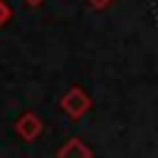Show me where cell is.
I'll return each instance as SVG.
<instances>
[{
	"label": "cell",
	"instance_id": "obj_5",
	"mask_svg": "<svg viewBox=\"0 0 158 158\" xmlns=\"http://www.w3.org/2000/svg\"><path fill=\"white\" fill-rule=\"evenodd\" d=\"M86 2H89L91 7H104V5H106V2H111V0H86Z\"/></svg>",
	"mask_w": 158,
	"mask_h": 158
},
{
	"label": "cell",
	"instance_id": "obj_3",
	"mask_svg": "<svg viewBox=\"0 0 158 158\" xmlns=\"http://www.w3.org/2000/svg\"><path fill=\"white\" fill-rule=\"evenodd\" d=\"M59 158H91V153L84 148V143L81 141H69L62 151H59Z\"/></svg>",
	"mask_w": 158,
	"mask_h": 158
},
{
	"label": "cell",
	"instance_id": "obj_1",
	"mask_svg": "<svg viewBox=\"0 0 158 158\" xmlns=\"http://www.w3.org/2000/svg\"><path fill=\"white\" fill-rule=\"evenodd\" d=\"M91 106V101H89V96L81 91V89H69L67 94H64V99H62V109L72 116V118H79L86 109Z\"/></svg>",
	"mask_w": 158,
	"mask_h": 158
},
{
	"label": "cell",
	"instance_id": "obj_2",
	"mask_svg": "<svg viewBox=\"0 0 158 158\" xmlns=\"http://www.w3.org/2000/svg\"><path fill=\"white\" fill-rule=\"evenodd\" d=\"M15 128H17V133H20L25 141H32V138L40 136L42 123H40V118H37L35 114H25V116H20V121H17Z\"/></svg>",
	"mask_w": 158,
	"mask_h": 158
},
{
	"label": "cell",
	"instance_id": "obj_4",
	"mask_svg": "<svg viewBox=\"0 0 158 158\" xmlns=\"http://www.w3.org/2000/svg\"><path fill=\"white\" fill-rule=\"evenodd\" d=\"M7 20H10V7H7V5L0 0V27H2Z\"/></svg>",
	"mask_w": 158,
	"mask_h": 158
},
{
	"label": "cell",
	"instance_id": "obj_6",
	"mask_svg": "<svg viewBox=\"0 0 158 158\" xmlns=\"http://www.w3.org/2000/svg\"><path fill=\"white\" fill-rule=\"evenodd\" d=\"M25 2H27V5H40L42 0H25Z\"/></svg>",
	"mask_w": 158,
	"mask_h": 158
}]
</instances>
